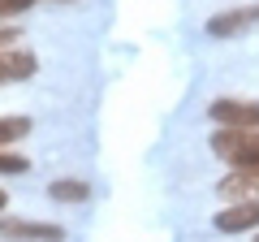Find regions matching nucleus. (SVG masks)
I'll use <instances>...</instances> for the list:
<instances>
[{"mask_svg":"<svg viewBox=\"0 0 259 242\" xmlns=\"http://www.w3.org/2000/svg\"><path fill=\"white\" fill-rule=\"evenodd\" d=\"M212 151L229 160L233 169H255L259 165V130H216Z\"/></svg>","mask_w":259,"mask_h":242,"instance_id":"obj_1","label":"nucleus"},{"mask_svg":"<svg viewBox=\"0 0 259 242\" xmlns=\"http://www.w3.org/2000/svg\"><path fill=\"white\" fill-rule=\"evenodd\" d=\"M207 112L221 130H259V100H216Z\"/></svg>","mask_w":259,"mask_h":242,"instance_id":"obj_2","label":"nucleus"},{"mask_svg":"<svg viewBox=\"0 0 259 242\" xmlns=\"http://www.w3.org/2000/svg\"><path fill=\"white\" fill-rule=\"evenodd\" d=\"M0 238L5 242H61L65 229L48 221H22V216H0Z\"/></svg>","mask_w":259,"mask_h":242,"instance_id":"obj_3","label":"nucleus"},{"mask_svg":"<svg viewBox=\"0 0 259 242\" xmlns=\"http://www.w3.org/2000/svg\"><path fill=\"white\" fill-rule=\"evenodd\" d=\"M221 199L229 204H259V169H233L221 177Z\"/></svg>","mask_w":259,"mask_h":242,"instance_id":"obj_4","label":"nucleus"},{"mask_svg":"<svg viewBox=\"0 0 259 242\" xmlns=\"http://www.w3.org/2000/svg\"><path fill=\"white\" fill-rule=\"evenodd\" d=\"M216 229L221 233H246V229H259V204H229L216 212Z\"/></svg>","mask_w":259,"mask_h":242,"instance_id":"obj_5","label":"nucleus"},{"mask_svg":"<svg viewBox=\"0 0 259 242\" xmlns=\"http://www.w3.org/2000/svg\"><path fill=\"white\" fill-rule=\"evenodd\" d=\"M39 61L30 52H22V48H5L0 52V87H9V83H26V78H35Z\"/></svg>","mask_w":259,"mask_h":242,"instance_id":"obj_6","label":"nucleus"},{"mask_svg":"<svg viewBox=\"0 0 259 242\" xmlns=\"http://www.w3.org/2000/svg\"><path fill=\"white\" fill-rule=\"evenodd\" d=\"M250 22H259V9H229V13H216V18L207 22V35L229 39V35H242Z\"/></svg>","mask_w":259,"mask_h":242,"instance_id":"obj_7","label":"nucleus"},{"mask_svg":"<svg viewBox=\"0 0 259 242\" xmlns=\"http://www.w3.org/2000/svg\"><path fill=\"white\" fill-rule=\"evenodd\" d=\"M48 195L61 199V204H87V199H91V186H87V182H78V177H61V182H52V186H48Z\"/></svg>","mask_w":259,"mask_h":242,"instance_id":"obj_8","label":"nucleus"},{"mask_svg":"<svg viewBox=\"0 0 259 242\" xmlns=\"http://www.w3.org/2000/svg\"><path fill=\"white\" fill-rule=\"evenodd\" d=\"M26 134H30V117H0V147L26 139Z\"/></svg>","mask_w":259,"mask_h":242,"instance_id":"obj_9","label":"nucleus"},{"mask_svg":"<svg viewBox=\"0 0 259 242\" xmlns=\"http://www.w3.org/2000/svg\"><path fill=\"white\" fill-rule=\"evenodd\" d=\"M26 169H30V160H26V156H18V151H9V147H0V173H5V177L26 173Z\"/></svg>","mask_w":259,"mask_h":242,"instance_id":"obj_10","label":"nucleus"},{"mask_svg":"<svg viewBox=\"0 0 259 242\" xmlns=\"http://www.w3.org/2000/svg\"><path fill=\"white\" fill-rule=\"evenodd\" d=\"M35 0H0V18H18V13H26Z\"/></svg>","mask_w":259,"mask_h":242,"instance_id":"obj_11","label":"nucleus"},{"mask_svg":"<svg viewBox=\"0 0 259 242\" xmlns=\"http://www.w3.org/2000/svg\"><path fill=\"white\" fill-rule=\"evenodd\" d=\"M5 204H9V195H5V190H0V212H5Z\"/></svg>","mask_w":259,"mask_h":242,"instance_id":"obj_12","label":"nucleus"},{"mask_svg":"<svg viewBox=\"0 0 259 242\" xmlns=\"http://www.w3.org/2000/svg\"><path fill=\"white\" fill-rule=\"evenodd\" d=\"M52 5H78V0H52Z\"/></svg>","mask_w":259,"mask_h":242,"instance_id":"obj_13","label":"nucleus"},{"mask_svg":"<svg viewBox=\"0 0 259 242\" xmlns=\"http://www.w3.org/2000/svg\"><path fill=\"white\" fill-rule=\"evenodd\" d=\"M255 169H259V165H255Z\"/></svg>","mask_w":259,"mask_h":242,"instance_id":"obj_14","label":"nucleus"}]
</instances>
